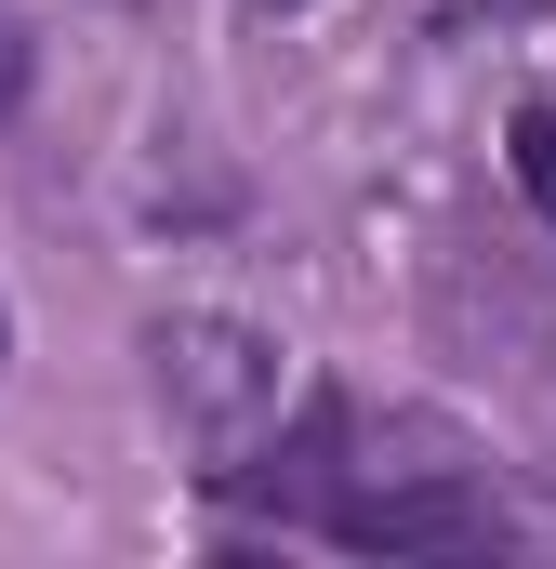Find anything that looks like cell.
I'll return each mask as SVG.
<instances>
[{
  "label": "cell",
  "mask_w": 556,
  "mask_h": 569,
  "mask_svg": "<svg viewBox=\"0 0 556 569\" xmlns=\"http://www.w3.org/2000/svg\"><path fill=\"white\" fill-rule=\"evenodd\" d=\"M146 371H159L172 437L199 450V477H212V490H239V477H252V450H266V425H278V345L252 331V318L186 305V318H159V331H146Z\"/></svg>",
  "instance_id": "1"
},
{
  "label": "cell",
  "mask_w": 556,
  "mask_h": 569,
  "mask_svg": "<svg viewBox=\"0 0 556 569\" xmlns=\"http://www.w3.org/2000/svg\"><path fill=\"white\" fill-rule=\"evenodd\" d=\"M504 146H517V186H530V212L556 226V107H517V133H504Z\"/></svg>",
  "instance_id": "3"
},
{
  "label": "cell",
  "mask_w": 556,
  "mask_h": 569,
  "mask_svg": "<svg viewBox=\"0 0 556 569\" xmlns=\"http://www.w3.org/2000/svg\"><path fill=\"white\" fill-rule=\"evenodd\" d=\"M13 93H27V27L0 13V120H13Z\"/></svg>",
  "instance_id": "4"
},
{
  "label": "cell",
  "mask_w": 556,
  "mask_h": 569,
  "mask_svg": "<svg viewBox=\"0 0 556 569\" xmlns=\"http://www.w3.org/2000/svg\"><path fill=\"white\" fill-rule=\"evenodd\" d=\"M318 530L358 543V557H490V543H504V490H490L477 463H411V477L331 490Z\"/></svg>",
  "instance_id": "2"
}]
</instances>
